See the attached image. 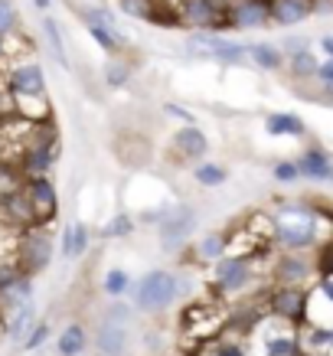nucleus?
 <instances>
[{"mask_svg":"<svg viewBox=\"0 0 333 356\" xmlns=\"http://www.w3.org/2000/svg\"><path fill=\"white\" fill-rule=\"evenodd\" d=\"M320 209L307 200H278L271 213V248L275 252H320Z\"/></svg>","mask_w":333,"mask_h":356,"instance_id":"f257e3e1","label":"nucleus"},{"mask_svg":"<svg viewBox=\"0 0 333 356\" xmlns=\"http://www.w3.org/2000/svg\"><path fill=\"white\" fill-rule=\"evenodd\" d=\"M0 79H3V92L10 95L17 115H23L30 102L49 111V82H46V69L36 59H13L0 72Z\"/></svg>","mask_w":333,"mask_h":356,"instance_id":"f03ea898","label":"nucleus"},{"mask_svg":"<svg viewBox=\"0 0 333 356\" xmlns=\"http://www.w3.org/2000/svg\"><path fill=\"white\" fill-rule=\"evenodd\" d=\"M183 294V275L173 268H151L134 278L131 304L138 314H167Z\"/></svg>","mask_w":333,"mask_h":356,"instance_id":"7ed1b4c3","label":"nucleus"},{"mask_svg":"<svg viewBox=\"0 0 333 356\" xmlns=\"http://www.w3.org/2000/svg\"><path fill=\"white\" fill-rule=\"evenodd\" d=\"M154 232H157V245H161L163 255H180L190 248V242L200 232V209L186 200H173L167 219Z\"/></svg>","mask_w":333,"mask_h":356,"instance_id":"20e7f679","label":"nucleus"},{"mask_svg":"<svg viewBox=\"0 0 333 356\" xmlns=\"http://www.w3.org/2000/svg\"><path fill=\"white\" fill-rule=\"evenodd\" d=\"M186 56H196V59H209V63L219 65H248V43L229 36V33H190L186 43H183Z\"/></svg>","mask_w":333,"mask_h":356,"instance_id":"39448f33","label":"nucleus"},{"mask_svg":"<svg viewBox=\"0 0 333 356\" xmlns=\"http://www.w3.org/2000/svg\"><path fill=\"white\" fill-rule=\"evenodd\" d=\"M56 259V236L49 222H36L30 229H20L17 236V265H20L26 275H40L53 265Z\"/></svg>","mask_w":333,"mask_h":356,"instance_id":"423d86ee","label":"nucleus"},{"mask_svg":"<svg viewBox=\"0 0 333 356\" xmlns=\"http://www.w3.org/2000/svg\"><path fill=\"white\" fill-rule=\"evenodd\" d=\"M271 284H294V288H314L320 278V259L317 252H278L268 265Z\"/></svg>","mask_w":333,"mask_h":356,"instance_id":"0eeeda50","label":"nucleus"},{"mask_svg":"<svg viewBox=\"0 0 333 356\" xmlns=\"http://www.w3.org/2000/svg\"><path fill=\"white\" fill-rule=\"evenodd\" d=\"M209 278H213V288L226 298H236V294H245L252 284H255L258 271L252 255H242V252H229L209 268Z\"/></svg>","mask_w":333,"mask_h":356,"instance_id":"6e6552de","label":"nucleus"},{"mask_svg":"<svg viewBox=\"0 0 333 356\" xmlns=\"http://www.w3.org/2000/svg\"><path fill=\"white\" fill-rule=\"evenodd\" d=\"M226 3L229 0H173L177 20L190 33H229Z\"/></svg>","mask_w":333,"mask_h":356,"instance_id":"1a4fd4ad","label":"nucleus"},{"mask_svg":"<svg viewBox=\"0 0 333 356\" xmlns=\"http://www.w3.org/2000/svg\"><path fill=\"white\" fill-rule=\"evenodd\" d=\"M311 311V288H294V284H271L268 291V314L288 324H301Z\"/></svg>","mask_w":333,"mask_h":356,"instance_id":"9d476101","label":"nucleus"},{"mask_svg":"<svg viewBox=\"0 0 333 356\" xmlns=\"http://www.w3.org/2000/svg\"><path fill=\"white\" fill-rule=\"evenodd\" d=\"M258 343L265 356H301V337L294 330V324L271 317L258 324Z\"/></svg>","mask_w":333,"mask_h":356,"instance_id":"9b49d317","label":"nucleus"},{"mask_svg":"<svg viewBox=\"0 0 333 356\" xmlns=\"http://www.w3.org/2000/svg\"><path fill=\"white\" fill-rule=\"evenodd\" d=\"M226 26L236 33H255L271 26V0H229Z\"/></svg>","mask_w":333,"mask_h":356,"instance_id":"f8f14e48","label":"nucleus"},{"mask_svg":"<svg viewBox=\"0 0 333 356\" xmlns=\"http://www.w3.org/2000/svg\"><path fill=\"white\" fill-rule=\"evenodd\" d=\"M170 151L180 157L183 163H200L209 157V151H213V140H209V134H206L200 124H177L170 134Z\"/></svg>","mask_w":333,"mask_h":356,"instance_id":"ddd939ff","label":"nucleus"},{"mask_svg":"<svg viewBox=\"0 0 333 356\" xmlns=\"http://www.w3.org/2000/svg\"><path fill=\"white\" fill-rule=\"evenodd\" d=\"M232 252V232L226 229H206V232H196V238L190 242L186 255L196 261V265H209L213 268L216 261Z\"/></svg>","mask_w":333,"mask_h":356,"instance_id":"4468645a","label":"nucleus"},{"mask_svg":"<svg viewBox=\"0 0 333 356\" xmlns=\"http://www.w3.org/2000/svg\"><path fill=\"white\" fill-rule=\"evenodd\" d=\"M294 161L301 167V177L307 184H323L333 186V154L320 144H304L301 151L294 154Z\"/></svg>","mask_w":333,"mask_h":356,"instance_id":"2eb2a0df","label":"nucleus"},{"mask_svg":"<svg viewBox=\"0 0 333 356\" xmlns=\"http://www.w3.org/2000/svg\"><path fill=\"white\" fill-rule=\"evenodd\" d=\"M23 190L30 196L40 222H53L59 216V186H56L53 177H26Z\"/></svg>","mask_w":333,"mask_h":356,"instance_id":"dca6fc26","label":"nucleus"},{"mask_svg":"<svg viewBox=\"0 0 333 356\" xmlns=\"http://www.w3.org/2000/svg\"><path fill=\"white\" fill-rule=\"evenodd\" d=\"M92 248V229L82 222V219H72L65 222L63 232H59V259L63 261H79L88 255Z\"/></svg>","mask_w":333,"mask_h":356,"instance_id":"f3484780","label":"nucleus"},{"mask_svg":"<svg viewBox=\"0 0 333 356\" xmlns=\"http://www.w3.org/2000/svg\"><path fill=\"white\" fill-rule=\"evenodd\" d=\"M261 128H265L268 138L278 140H307V121L298 111H268Z\"/></svg>","mask_w":333,"mask_h":356,"instance_id":"a211bd4d","label":"nucleus"},{"mask_svg":"<svg viewBox=\"0 0 333 356\" xmlns=\"http://www.w3.org/2000/svg\"><path fill=\"white\" fill-rule=\"evenodd\" d=\"M33 291H36V284H33V275H26V271H17L13 278L0 281V314L7 317V314H13L17 307L30 304Z\"/></svg>","mask_w":333,"mask_h":356,"instance_id":"6ab92c4d","label":"nucleus"},{"mask_svg":"<svg viewBox=\"0 0 333 356\" xmlns=\"http://www.w3.org/2000/svg\"><path fill=\"white\" fill-rule=\"evenodd\" d=\"M0 219H3V226H10V229H30L40 222L26 190H17V193L0 200Z\"/></svg>","mask_w":333,"mask_h":356,"instance_id":"aec40b11","label":"nucleus"},{"mask_svg":"<svg viewBox=\"0 0 333 356\" xmlns=\"http://www.w3.org/2000/svg\"><path fill=\"white\" fill-rule=\"evenodd\" d=\"M284 69H288L291 82H301V86H314L317 82V69H320V53L311 46H301L294 53L284 56Z\"/></svg>","mask_w":333,"mask_h":356,"instance_id":"412c9836","label":"nucleus"},{"mask_svg":"<svg viewBox=\"0 0 333 356\" xmlns=\"http://www.w3.org/2000/svg\"><path fill=\"white\" fill-rule=\"evenodd\" d=\"M314 17V0H271V26L298 30Z\"/></svg>","mask_w":333,"mask_h":356,"instance_id":"4be33fe9","label":"nucleus"},{"mask_svg":"<svg viewBox=\"0 0 333 356\" xmlns=\"http://www.w3.org/2000/svg\"><path fill=\"white\" fill-rule=\"evenodd\" d=\"M128 327L131 324L101 317L95 330V350L101 356H124V350H128Z\"/></svg>","mask_w":333,"mask_h":356,"instance_id":"5701e85b","label":"nucleus"},{"mask_svg":"<svg viewBox=\"0 0 333 356\" xmlns=\"http://www.w3.org/2000/svg\"><path fill=\"white\" fill-rule=\"evenodd\" d=\"M248 65H255L258 72H281L284 69V53H281L278 43H268V40H255L248 43Z\"/></svg>","mask_w":333,"mask_h":356,"instance_id":"b1692460","label":"nucleus"},{"mask_svg":"<svg viewBox=\"0 0 333 356\" xmlns=\"http://www.w3.org/2000/svg\"><path fill=\"white\" fill-rule=\"evenodd\" d=\"M40 30H43V40H46V49H49V56H53V63L59 65V69H72V63H69V53H65V36H63V26H59V20H56L53 13H43V23H40Z\"/></svg>","mask_w":333,"mask_h":356,"instance_id":"393cba45","label":"nucleus"},{"mask_svg":"<svg viewBox=\"0 0 333 356\" xmlns=\"http://www.w3.org/2000/svg\"><path fill=\"white\" fill-rule=\"evenodd\" d=\"M36 304H23V307H17L13 314H7V321H3V334H7V340L10 343H23L26 340V334H30L33 327H36Z\"/></svg>","mask_w":333,"mask_h":356,"instance_id":"a878e982","label":"nucleus"},{"mask_svg":"<svg viewBox=\"0 0 333 356\" xmlns=\"http://www.w3.org/2000/svg\"><path fill=\"white\" fill-rule=\"evenodd\" d=\"M193 184L203 186V190H219V186L229 184V167L213 161V157H206V161L193 163Z\"/></svg>","mask_w":333,"mask_h":356,"instance_id":"bb28decb","label":"nucleus"},{"mask_svg":"<svg viewBox=\"0 0 333 356\" xmlns=\"http://www.w3.org/2000/svg\"><path fill=\"white\" fill-rule=\"evenodd\" d=\"M131 79H134V63H128L124 56H108L105 69H101V82H105V88L121 92V88L131 86Z\"/></svg>","mask_w":333,"mask_h":356,"instance_id":"cd10ccee","label":"nucleus"},{"mask_svg":"<svg viewBox=\"0 0 333 356\" xmlns=\"http://www.w3.org/2000/svg\"><path fill=\"white\" fill-rule=\"evenodd\" d=\"M88 350V330L82 324H65L56 337V353L59 356H82Z\"/></svg>","mask_w":333,"mask_h":356,"instance_id":"c85d7f7f","label":"nucleus"},{"mask_svg":"<svg viewBox=\"0 0 333 356\" xmlns=\"http://www.w3.org/2000/svg\"><path fill=\"white\" fill-rule=\"evenodd\" d=\"M163 0H115V10L128 20H140V23H154L161 13Z\"/></svg>","mask_w":333,"mask_h":356,"instance_id":"c756f323","label":"nucleus"},{"mask_svg":"<svg viewBox=\"0 0 333 356\" xmlns=\"http://www.w3.org/2000/svg\"><path fill=\"white\" fill-rule=\"evenodd\" d=\"M131 288H134V278H131V271L121 268V265H115V268H108L105 275H101V291H105L111 301H124L131 294Z\"/></svg>","mask_w":333,"mask_h":356,"instance_id":"7c9ffc66","label":"nucleus"},{"mask_svg":"<svg viewBox=\"0 0 333 356\" xmlns=\"http://www.w3.org/2000/svg\"><path fill=\"white\" fill-rule=\"evenodd\" d=\"M134 229H138V219H134V213H128V209H118V213L108 219L105 226L98 229V238H128V236H134Z\"/></svg>","mask_w":333,"mask_h":356,"instance_id":"2f4dec72","label":"nucleus"},{"mask_svg":"<svg viewBox=\"0 0 333 356\" xmlns=\"http://www.w3.org/2000/svg\"><path fill=\"white\" fill-rule=\"evenodd\" d=\"M23 184H26V177H23L20 163L0 157V200H3V196H10V193H17V190H23Z\"/></svg>","mask_w":333,"mask_h":356,"instance_id":"473e14b6","label":"nucleus"},{"mask_svg":"<svg viewBox=\"0 0 333 356\" xmlns=\"http://www.w3.org/2000/svg\"><path fill=\"white\" fill-rule=\"evenodd\" d=\"M271 180L278 186H298L304 177H301V167H298L294 157H281V161L271 163Z\"/></svg>","mask_w":333,"mask_h":356,"instance_id":"72a5a7b5","label":"nucleus"},{"mask_svg":"<svg viewBox=\"0 0 333 356\" xmlns=\"http://www.w3.org/2000/svg\"><path fill=\"white\" fill-rule=\"evenodd\" d=\"M20 7H17V0H0V36L3 40H10L20 33Z\"/></svg>","mask_w":333,"mask_h":356,"instance_id":"f704fd0d","label":"nucleus"},{"mask_svg":"<svg viewBox=\"0 0 333 356\" xmlns=\"http://www.w3.org/2000/svg\"><path fill=\"white\" fill-rule=\"evenodd\" d=\"M49 337H53V327H49V321H36V327H33L30 334H26V340H23V350L26 353H33V350H43L46 343H49Z\"/></svg>","mask_w":333,"mask_h":356,"instance_id":"c9c22d12","label":"nucleus"},{"mask_svg":"<svg viewBox=\"0 0 333 356\" xmlns=\"http://www.w3.org/2000/svg\"><path fill=\"white\" fill-rule=\"evenodd\" d=\"M206 356H248V350L238 340L222 337V340H213V343L206 346Z\"/></svg>","mask_w":333,"mask_h":356,"instance_id":"e433bc0d","label":"nucleus"},{"mask_svg":"<svg viewBox=\"0 0 333 356\" xmlns=\"http://www.w3.org/2000/svg\"><path fill=\"white\" fill-rule=\"evenodd\" d=\"M163 115L167 118H173V121H180V124H193L196 121V115L186 105H177V102H163Z\"/></svg>","mask_w":333,"mask_h":356,"instance_id":"4c0bfd02","label":"nucleus"},{"mask_svg":"<svg viewBox=\"0 0 333 356\" xmlns=\"http://www.w3.org/2000/svg\"><path fill=\"white\" fill-rule=\"evenodd\" d=\"M314 294L327 298V304L333 307V275H320V278H317V284H314Z\"/></svg>","mask_w":333,"mask_h":356,"instance_id":"58836bf2","label":"nucleus"},{"mask_svg":"<svg viewBox=\"0 0 333 356\" xmlns=\"http://www.w3.org/2000/svg\"><path fill=\"white\" fill-rule=\"evenodd\" d=\"M320 86H333V59H320V69H317V82L314 88Z\"/></svg>","mask_w":333,"mask_h":356,"instance_id":"ea45409f","label":"nucleus"},{"mask_svg":"<svg viewBox=\"0 0 333 356\" xmlns=\"http://www.w3.org/2000/svg\"><path fill=\"white\" fill-rule=\"evenodd\" d=\"M314 49L320 53V59H333V33H323L320 40L314 43Z\"/></svg>","mask_w":333,"mask_h":356,"instance_id":"a19ab883","label":"nucleus"},{"mask_svg":"<svg viewBox=\"0 0 333 356\" xmlns=\"http://www.w3.org/2000/svg\"><path fill=\"white\" fill-rule=\"evenodd\" d=\"M314 98H317V105H327V108H333V86L314 88Z\"/></svg>","mask_w":333,"mask_h":356,"instance_id":"79ce46f5","label":"nucleus"},{"mask_svg":"<svg viewBox=\"0 0 333 356\" xmlns=\"http://www.w3.org/2000/svg\"><path fill=\"white\" fill-rule=\"evenodd\" d=\"M333 0H314V17H330Z\"/></svg>","mask_w":333,"mask_h":356,"instance_id":"37998d69","label":"nucleus"},{"mask_svg":"<svg viewBox=\"0 0 333 356\" xmlns=\"http://www.w3.org/2000/svg\"><path fill=\"white\" fill-rule=\"evenodd\" d=\"M7 46H10V40H3V36H0V72L10 65V49H7Z\"/></svg>","mask_w":333,"mask_h":356,"instance_id":"c03bdc74","label":"nucleus"},{"mask_svg":"<svg viewBox=\"0 0 333 356\" xmlns=\"http://www.w3.org/2000/svg\"><path fill=\"white\" fill-rule=\"evenodd\" d=\"M33 7H36L40 13H49L53 10V0H33Z\"/></svg>","mask_w":333,"mask_h":356,"instance_id":"a18cd8bd","label":"nucleus"},{"mask_svg":"<svg viewBox=\"0 0 333 356\" xmlns=\"http://www.w3.org/2000/svg\"><path fill=\"white\" fill-rule=\"evenodd\" d=\"M0 102H10V95L3 92V79H0Z\"/></svg>","mask_w":333,"mask_h":356,"instance_id":"49530a36","label":"nucleus"},{"mask_svg":"<svg viewBox=\"0 0 333 356\" xmlns=\"http://www.w3.org/2000/svg\"><path fill=\"white\" fill-rule=\"evenodd\" d=\"M95 3H108V0H95Z\"/></svg>","mask_w":333,"mask_h":356,"instance_id":"de8ad7c7","label":"nucleus"}]
</instances>
